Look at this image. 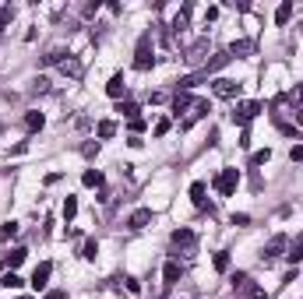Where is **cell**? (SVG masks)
Segmentation results:
<instances>
[{"mask_svg":"<svg viewBox=\"0 0 303 299\" xmlns=\"http://www.w3.org/2000/svg\"><path fill=\"white\" fill-rule=\"evenodd\" d=\"M0 285H7V289H21V285H25V278H21V275H14V271H7L4 278H0Z\"/></svg>","mask_w":303,"mask_h":299,"instance_id":"25","label":"cell"},{"mask_svg":"<svg viewBox=\"0 0 303 299\" xmlns=\"http://www.w3.org/2000/svg\"><path fill=\"white\" fill-rule=\"evenodd\" d=\"M152 134H155V137H162V134H169V120H159V123H155V130H152Z\"/></svg>","mask_w":303,"mask_h":299,"instance_id":"32","label":"cell"},{"mask_svg":"<svg viewBox=\"0 0 303 299\" xmlns=\"http://www.w3.org/2000/svg\"><path fill=\"white\" fill-rule=\"evenodd\" d=\"M205 194H208V186H205L201 179H194V183H191V201H194L198 208H205Z\"/></svg>","mask_w":303,"mask_h":299,"instance_id":"16","label":"cell"},{"mask_svg":"<svg viewBox=\"0 0 303 299\" xmlns=\"http://www.w3.org/2000/svg\"><path fill=\"white\" fill-rule=\"evenodd\" d=\"M81 183H85V186H102V173H99V169H85V173H81Z\"/></svg>","mask_w":303,"mask_h":299,"instance_id":"21","label":"cell"},{"mask_svg":"<svg viewBox=\"0 0 303 299\" xmlns=\"http://www.w3.org/2000/svg\"><path fill=\"white\" fill-rule=\"evenodd\" d=\"M180 275H183V268L176 264V260H166V268H162V282H166V285H176Z\"/></svg>","mask_w":303,"mask_h":299,"instance_id":"11","label":"cell"},{"mask_svg":"<svg viewBox=\"0 0 303 299\" xmlns=\"http://www.w3.org/2000/svg\"><path fill=\"white\" fill-rule=\"evenodd\" d=\"M21 260H25V250H21V246H14L11 253H4V257H0V264H4L7 271H14V268L21 264Z\"/></svg>","mask_w":303,"mask_h":299,"instance_id":"12","label":"cell"},{"mask_svg":"<svg viewBox=\"0 0 303 299\" xmlns=\"http://www.w3.org/2000/svg\"><path fill=\"white\" fill-rule=\"evenodd\" d=\"M11 18H14V11H11V7H4V11H0V32L7 28V21H11Z\"/></svg>","mask_w":303,"mask_h":299,"instance_id":"31","label":"cell"},{"mask_svg":"<svg viewBox=\"0 0 303 299\" xmlns=\"http://www.w3.org/2000/svg\"><path fill=\"white\" fill-rule=\"evenodd\" d=\"M106 95H109V99H117V102L127 95V81H124V74H120V70L109 78V85H106Z\"/></svg>","mask_w":303,"mask_h":299,"instance_id":"8","label":"cell"},{"mask_svg":"<svg viewBox=\"0 0 303 299\" xmlns=\"http://www.w3.org/2000/svg\"><path fill=\"white\" fill-rule=\"evenodd\" d=\"M43 123H46V117H43V113H35V109H32V113H25V127H28V134L43 130Z\"/></svg>","mask_w":303,"mask_h":299,"instance_id":"15","label":"cell"},{"mask_svg":"<svg viewBox=\"0 0 303 299\" xmlns=\"http://www.w3.org/2000/svg\"><path fill=\"white\" fill-rule=\"evenodd\" d=\"M81 155H85V159H95V155H99V141H88V144H81Z\"/></svg>","mask_w":303,"mask_h":299,"instance_id":"29","label":"cell"},{"mask_svg":"<svg viewBox=\"0 0 303 299\" xmlns=\"http://www.w3.org/2000/svg\"><path fill=\"white\" fill-rule=\"evenodd\" d=\"M229 60H233V57H229V53H226V50H222V53H215V57H212V63L205 67V74H215L219 67H226V63H229Z\"/></svg>","mask_w":303,"mask_h":299,"instance_id":"17","label":"cell"},{"mask_svg":"<svg viewBox=\"0 0 303 299\" xmlns=\"http://www.w3.org/2000/svg\"><path fill=\"white\" fill-rule=\"evenodd\" d=\"M60 70L67 74V78H74V81H78V78H81V74H85V67H81V60H74V57H67V60L60 63Z\"/></svg>","mask_w":303,"mask_h":299,"instance_id":"10","label":"cell"},{"mask_svg":"<svg viewBox=\"0 0 303 299\" xmlns=\"http://www.w3.org/2000/svg\"><path fill=\"white\" fill-rule=\"evenodd\" d=\"M95 134H99L102 141H109L113 134H117V123H113V120H99V123H95Z\"/></svg>","mask_w":303,"mask_h":299,"instance_id":"18","label":"cell"},{"mask_svg":"<svg viewBox=\"0 0 303 299\" xmlns=\"http://www.w3.org/2000/svg\"><path fill=\"white\" fill-rule=\"evenodd\" d=\"M254 50V43H247V39H236L229 50H226V53H229V57H243V53H250Z\"/></svg>","mask_w":303,"mask_h":299,"instance_id":"20","label":"cell"},{"mask_svg":"<svg viewBox=\"0 0 303 299\" xmlns=\"http://www.w3.org/2000/svg\"><path fill=\"white\" fill-rule=\"evenodd\" d=\"M131 130H134V134H141V130H145V120H141V117H138V120H131Z\"/></svg>","mask_w":303,"mask_h":299,"instance_id":"36","label":"cell"},{"mask_svg":"<svg viewBox=\"0 0 303 299\" xmlns=\"http://www.w3.org/2000/svg\"><path fill=\"white\" fill-rule=\"evenodd\" d=\"M117 113H120V117H127V120H138L141 109H138V102H131V99L124 102V99H120V102H117Z\"/></svg>","mask_w":303,"mask_h":299,"instance_id":"14","label":"cell"},{"mask_svg":"<svg viewBox=\"0 0 303 299\" xmlns=\"http://www.w3.org/2000/svg\"><path fill=\"white\" fill-rule=\"evenodd\" d=\"M124 282H127V292H141V282L138 278H124Z\"/></svg>","mask_w":303,"mask_h":299,"instance_id":"33","label":"cell"},{"mask_svg":"<svg viewBox=\"0 0 303 299\" xmlns=\"http://www.w3.org/2000/svg\"><path fill=\"white\" fill-rule=\"evenodd\" d=\"M152 218H155V211H152V208H138V211H131V218H127V229H131V233H141L145 226H152Z\"/></svg>","mask_w":303,"mask_h":299,"instance_id":"6","label":"cell"},{"mask_svg":"<svg viewBox=\"0 0 303 299\" xmlns=\"http://www.w3.org/2000/svg\"><path fill=\"white\" fill-rule=\"evenodd\" d=\"M268 159H272V148H261V152H254V155H250V166H264Z\"/></svg>","mask_w":303,"mask_h":299,"instance_id":"28","label":"cell"},{"mask_svg":"<svg viewBox=\"0 0 303 299\" xmlns=\"http://www.w3.org/2000/svg\"><path fill=\"white\" fill-rule=\"evenodd\" d=\"M169 243H173V250H176V257H180V253H194V243H198V239H194L191 229H176V233L169 236Z\"/></svg>","mask_w":303,"mask_h":299,"instance_id":"3","label":"cell"},{"mask_svg":"<svg viewBox=\"0 0 303 299\" xmlns=\"http://www.w3.org/2000/svg\"><path fill=\"white\" fill-rule=\"evenodd\" d=\"M50 275H53V264H50V260H43V264H35V271H32V278H28V285H32L35 292H43V289L50 285Z\"/></svg>","mask_w":303,"mask_h":299,"instance_id":"5","label":"cell"},{"mask_svg":"<svg viewBox=\"0 0 303 299\" xmlns=\"http://www.w3.org/2000/svg\"><path fill=\"white\" fill-rule=\"evenodd\" d=\"M247 282H250V278H247V271H236V275H233V289H243Z\"/></svg>","mask_w":303,"mask_h":299,"instance_id":"30","label":"cell"},{"mask_svg":"<svg viewBox=\"0 0 303 299\" xmlns=\"http://www.w3.org/2000/svg\"><path fill=\"white\" fill-rule=\"evenodd\" d=\"M14 236H18V222H4V226H0V243H7Z\"/></svg>","mask_w":303,"mask_h":299,"instance_id":"23","label":"cell"},{"mask_svg":"<svg viewBox=\"0 0 303 299\" xmlns=\"http://www.w3.org/2000/svg\"><path fill=\"white\" fill-rule=\"evenodd\" d=\"M261 109H264L261 102H243V106H236V113H233V120H236L240 127H247V123H250V120H254L257 113H261Z\"/></svg>","mask_w":303,"mask_h":299,"instance_id":"7","label":"cell"},{"mask_svg":"<svg viewBox=\"0 0 303 299\" xmlns=\"http://www.w3.org/2000/svg\"><path fill=\"white\" fill-rule=\"evenodd\" d=\"M155 67V57H152V32H141L138 50H134V70H152Z\"/></svg>","mask_w":303,"mask_h":299,"instance_id":"1","label":"cell"},{"mask_svg":"<svg viewBox=\"0 0 303 299\" xmlns=\"http://www.w3.org/2000/svg\"><path fill=\"white\" fill-rule=\"evenodd\" d=\"M212 92L219 95V99H240V81H229V78H215L212 81Z\"/></svg>","mask_w":303,"mask_h":299,"instance_id":"4","label":"cell"},{"mask_svg":"<svg viewBox=\"0 0 303 299\" xmlns=\"http://www.w3.org/2000/svg\"><path fill=\"white\" fill-rule=\"evenodd\" d=\"M60 215H64V222H71L74 215H78V197H67V201H64V211H60Z\"/></svg>","mask_w":303,"mask_h":299,"instance_id":"24","label":"cell"},{"mask_svg":"<svg viewBox=\"0 0 303 299\" xmlns=\"http://www.w3.org/2000/svg\"><path fill=\"white\" fill-rule=\"evenodd\" d=\"M293 18V0H286V4H279V11H275V25H286Z\"/></svg>","mask_w":303,"mask_h":299,"instance_id":"19","label":"cell"},{"mask_svg":"<svg viewBox=\"0 0 303 299\" xmlns=\"http://www.w3.org/2000/svg\"><path fill=\"white\" fill-rule=\"evenodd\" d=\"M95 253H99V243H95V239H85V246H81V260H95Z\"/></svg>","mask_w":303,"mask_h":299,"instance_id":"26","label":"cell"},{"mask_svg":"<svg viewBox=\"0 0 303 299\" xmlns=\"http://www.w3.org/2000/svg\"><path fill=\"white\" fill-rule=\"evenodd\" d=\"M46 299H67V292H64V289H50Z\"/></svg>","mask_w":303,"mask_h":299,"instance_id":"34","label":"cell"},{"mask_svg":"<svg viewBox=\"0 0 303 299\" xmlns=\"http://www.w3.org/2000/svg\"><path fill=\"white\" fill-rule=\"evenodd\" d=\"M212 264H215V271H229V250H219L212 257Z\"/></svg>","mask_w":303,"mask_h":299,"instance_id":"22","label":"cell"},{"mask_svg":"<svg viewBox=\"0 0 303 299\" xmlns=\"http://www.w3.org/2000/svg\"><path fill=\"white\" fill-rule=\"evenodd\" d=\"M191 106H194V99H191V95H187V92H176V99H173V117L187 113Z\"/></svg>","mask_w":303,"mask_h":299,"instance_id":"13","label":"cell"},{"mask_svg":"<svg viewBox=\"0 0 303 299\" xmlns=\"http://www.w3.org/2000/svg\"><path fill=\"white\" fill-rule=\"evenodd\" d=\"M236 186H240V169H233V166H226V169L215 176V190H219L222 197H233Z\"/></svg>","mask_w":303,"mask_h":299,"instance_id":"2","label":"cell"},{"mask_svg":"<svg viewBox=\"0 0 303 299\" xmlns=\"http://www.w3.org/2000/svg\"><path fill=\"white\" fill-rule=\"evenodd\" d=\"M286 257H289V264H293V268H296V264H300V260H303V243H293V246H289V253H286Z\"/></svg>","mask_w":303,"mask_h":299,"instance_id":"27","label":"cell"},{"mask_svg":"<svg viewBox=\"0 0 303 299\" xmlns=\"http://www.w3.org/2000/svg\"><path fill=\"white\" fill-rule=\"evenodd\" d=\"M289 159H296V162H303V144H296L293 152H289Z\"/></svg>","mask_w":303,"mask_h":299,"instance_id":"35","label":"cell"},{"mask_svg":"<svg viewBox=\"0 0 303 299\" xmlns=\"http://www.w3.org/2000/svg\"><path fill=\"white\" fill-rule=\"evenodd\" d=\"M282 246H286V236H272V243L268 246H264V253H261V260H264V264H272V260L282 253Z\"/></svg>","mask_w":303,"mask_h":299,"instance_id":"9","label":"cell"}]
</instances>
